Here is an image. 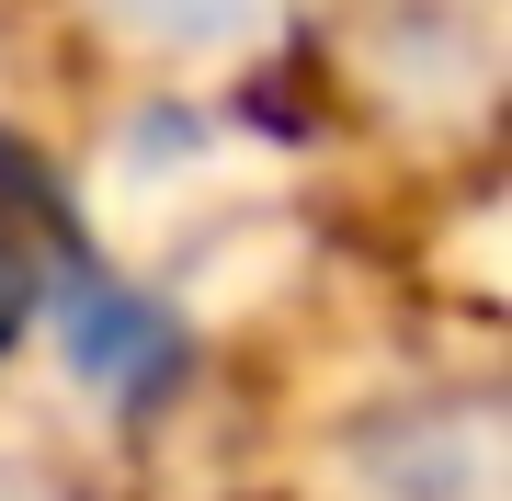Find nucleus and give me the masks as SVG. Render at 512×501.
Masks as SVG:
<instances>
[{
	"instance_id": "1",
	"label": "nucleus",
	"mask_w": 512,
	"mask_h": 501,
	"mask_svg": "<svg viewBox=\"0 0 512 501\" xmlns=\"http://www.w3.org/2000/svg\"><path fill=\"white\" fill-rule=\"evenodd\" d=\"M92 12L148 57H228L274 23V0H92Z\"/></svg>"
},
{
	"instance_id": "2",
	"label": "nucleus",
	"mask_w": 512,
	"mask_h": 501,
	"mask_svg": "<svg viewBox=\"0 0 512 501\" xmlns=\"http://www.w3.org/2000/svg\"><path fill=\"white\" fill-rule=\"evenodd\" d=\"M0 501H35V479H23V467H12V456H0Z\"/></svg>"
}]
</instances>
